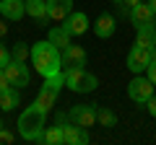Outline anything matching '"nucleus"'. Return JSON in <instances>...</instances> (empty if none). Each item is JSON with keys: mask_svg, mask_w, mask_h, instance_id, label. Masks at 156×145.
<instances>
[{"mask_svg": "<svg viewBox=\"0 0 156 145\" xmlns=\"http://www.w3.org/2000/svg\"><path fill=\"white\" fill-rule=\"evenodd\" d=\"M146 78H148L151 83L156 86V60H151V62H148V67H146Z\"/></svg>", "mask_w": 156, "mask_h": 145, "instance_id": "a878e982", "label": "nucleus"}, {"mask_svg": "<svg viewBox=\"0 0 156 145\" xmlns=\"http://www.w3.org/2000/svg\"><path fill=\"white\" fill-rule=\"evenodd\" d=\"M5 88H11V80L5 78V72H3V67H0V93H3Z\"/></svg>", "mask_w": 156, "mask_h": 145, "instance_id": "c85d7f7f", "label": "nucleus"}, {"mask_svg": "<svg viewBox=\"0 0 156 145\" xmlns=\"http://www.w3.org/2000/svg\"><path fill=\"white\" fill-rule=\"evenodd\" d=\"M135 44L138 47H146V49H154L156 47V26L154 23H143V26L135 29Z\"/></svg>", "mask_w": 156, "mask_h": 145, "instance_id": "4468645a", "label": "nucleus"}, {"mask_svg": "<svg viewBox=\"0 0 156 145\" xmlns=\"http://www.w3.org/2000/svg\"><path fill=\"white\" fill-rule=\"evenodd\" d=\"M62 127V143L65 145H78V143H89V132H86V127H78L76 122H68V119H62V122H57Z\"/></svg>", "mask_w": 156, "mask_h": 145, "instance_id": "6e6552de", "label": "nucleus"}, {"mask_svg": "<svg viewBox=\"0 0 156 145\" xmlns=\"http://www.w3.org/2000/svg\"><path fill=\"white\" fill-rule=\"evenodd\" d=\"M11 60H16V62H26V60H29V47L23 44V42H16V44H13Z\"/></svg>", "mask_w": 156, "mask_h": 145, "instance_id": "5701e85b", "label": "nucleus"}, {"mask_svg": "<svg viewBox=\"0 0 156 145\" xmlns=\"http://www.w3.org/2000/svg\"><path fill=\"white\" fill-rule=\"evenodd\" d=\"M65 86L73 93H91L99 86V78L83 67H65Z\"/></svg>", "mask_w": 156, "mask_h": 145, "instance_id": "7ed1b4c3", "label": "nucleus"}, {"mask_svg": "<svg viewBox=\"0 0 156 145\" xmlns=\"http://www.w3.org/2000/svg\"><path fill=\"white\" fill-rule=\"evenodd\" d=\"M29 60H31V65L37 67V72L42 75V78L55 75V72H60V67H62L60 49H57L50 39L47 42H37V44L29 49Z\"/></svg>", "mask_w": 156, "mask_h": 145, "instance_id": "f257e3e1", "label": "nucleus"}, {"mask_svg": "<svg viewBox=\"0 0 156 145\" xmlns=\"http://www.w3.org/2000/svg\"><path fill=\"white\" fill-rule=\"evenodd\" d=\"M0 13L5 21H21L26 16V3L23 0H0Z\"/></svg>", "mask_w": 156, "mask_h": 145, "instance_id": "f8f14e48", "label": "nucleus"}, {"mask_svg": "<svg viewBox=\"0 0 156 145\" xmlns=\"http://www.w3.org/2000/svg\"><path fill=\"white\" fill-rule=\"evenodd\" d=\"M130 21H133V26L138 29V26H143V23H154V11H151V5L148 3H138V5L133 8V11H130Z\"/></svg>", "mask_w": 156, "mask_h": 145, "instance_id": "2eb2a0df", "label": "nucleus"}, {"mask_svg": "<svg viewBox=\"0 0 156 145\" xmlns=\"http://www.w3.org/2000/svg\"><path fill=\"white\" fill-rule=\"evenodd\" d=\"M21 104V93H18V88H5L3 93H0V109L3 112H11V109H16V106Z\"/></svg>", "mask_w": 156, "mask_h": 145, "instance_id": "a211bd4d", "label": "nucleus"}, {"mask_svg": "<svg viewBox=\"0 0 156 145\" xmlns=\"http://www.w3.org/2000/svg\"><path fill=\"white\" fill-rule=\"evenodd\" d=\"M3 72H5V78L11 80L13 88H26L29 86V67H26V62L11 60L5 67H3Z\"/></svg>", "mask_w": 156, "mask_h": 145, "instance_id": "0eeeda50", "label": "nucleus"}, {"mask_svg": "<svg viewBox=\"0 0 156 145\" xmlns=\"http://www.w3.org/2000/svg\"><path fill=\"white\" fill-rule=\"evenodd\" d=\"M3 127H5V124H3V119H0V130H3Z\"/></svg>", "mask_w": 156, "mask_h": 145, "instance_id": "2f4dec72", "label": "nucleus"}, {"mask_svg": "<svg viewBox=\"0 0 156 145\" xmlns=\"http://www.w3.org/2000/svg\"><path fill=\"white\" fill-rule=\"evenodd\" d=\"M62 65L65 67H83L86 65V49L78 44H68L65 49H60Z\"/></svg>", "mask_w": 156, "mask_h": 145, "instance_id": "9d476101", "label": "nucleus"}, {"mask_svg": "<svg viewBox=\"0 0 156 145\" xmlns=\"http://www.w3.org/2000/svg\"><path fill=\"white\" fill-rule=\"evenodd\" d=\"M47 39L52 42V44L57 47V49H65L68 44H70V34H68V29L65 26H55V29H50V36H47Z\"/></svg>", "mask_w": 156, "mask_h": 145, "instance_id": "6ab92c4d", "label": "nucleus"}, {"mask_svg": "<svg viewBox=\"0 0 156 145\" xmlns=\"http://www.w3.org/2000/svg\"><path fill=\"white\" fill-rule=\"evenodd\" d=\"M138 3H140V0H120V3H117V8H120V13H122V16H130V11H133Z\"/></svg>", "mask_w": 156, "mask_h": 145, "instance_id": "b1692460", "label": "nucleus"}, {"mask_svg": "<svg viewBox=\"0 0 156 145\" xmlns=\"http://www.w3.org/2000/svg\"><path fill=\"white\" fill-rule=\"evenodd\" d=\"M8 62H11V49L5 44H0V67H5Z\"/></svg>", "mask_w": 156, "mask_h": 145, "instance_id": "393cba45", "label": "nucleus"}, {"mask_svg": "<svg viewBox=\"0 0 156 145\" xmlns=\"http://www.w3.org/2000/svg\"><path fill=\"white\" fill-rule=\"evenodd\" d=\"M128 96H130V101L146 106V101L154 96V83H151L148 78H143V75H135L128 83Z\"/></svg>", "mask_w": 156, "mask_h": 145, "instance_id": "20e7f679", "label": "nucleus"}, {"mask_svg": "<svg viewBox=\"0 0 156 145\" xmlns=\"http://www.w3.org/2000/svg\"><path fill=\"white\" fill-rule=\"evenodd\" d=\"M148 62H151V49H146V47H138V44H135L133 49L128 52V60H125V65H128L130 72L140 75V72H146Z\"/></svg>", "mask_w": 156, "mask_h": 145, "instance_id": "423d86ee", "label": "nucleus"}, {"mask_svg": "<svg viewBox=\"0 0 156 145\" xmlns=\"http://www.w3.org/2000/svg\"><path fill=\"white\" fill-rule=\"evenodd\" d=\"M26 3V16L34 21H47V0H23Z\"/></svg>", "mask_w": 156, "mask_h": 145, "instance_id": "f3484780", "label": "nucleus"}, {"mask_svg": "<svg viewBox=\"0 0 156 145\" xmlns=\"http://www.w3.org/2000/svg\"><path fill=\"white\" fill-rule=\"evenodd\" d=\"M11 143H13V135L3 127V130H0V145H11Z\"/></svg>", "mask_w": 156, "mask_h": 145, "instance_id": "bb28decb", "label": "nucleus"}, {"mask_svg": "<svg viewBox=\"0 0 156 145\" xmlns=\"http://www.w3.org/2000/svg\"><path fill=\"white\" fill-rule=\"evenodd\" d=\"M146 109H148V114H151V117H156V93L151 96L148 101H146Z\"/></svg>", "mask_w": 156, "mask_h": 145, "instance_id": "cd10ccee", "label": "nucleus"}, {"mask_svg": "<svg viewBox=\"0 0 156 145\" xmlns=\"http://www.w3.org/2000/svg\"><path fill=\"white\" fill-rule=\"evenodd\" d=\"M62 86H65V72H55V75H47L44 78V88L55 91V93H60Z\"/></svg>", "mask_w": 156, "mask_h": 145, "instance_id": "4be33fe9", "label": "nucleus"}, {"mask_svg": "<svg viewBox=\"0 0 156 145\" xmlns=\"http://www.w3.org/2000/svg\"><path fill=\"white\" fill-rule=\"evenodd\" d=\"M34 104H37L39 109H42V112H47V114H50L52 109L57 106V93L42 86V88H39V93H37V99H34Z\"/></svg>", "mask_w": 156, "mask_h": 145, "instance_id": "dca6fc26", "label": "nucleus"}, {"mask_svg": "<svg viewBox=\"0 0 156 145\" xmlns=\"http://www.w3.org/2000/svg\"><path fill=\"white\" fill-rule=\"evenodd\" d=\"M5 31H8V26H5V23H0V36H5Z\"/></svg>", "mask_w": 156, "mask_h": 145, "instance_id": "c756f323", "label": "nucleus"}, {"mask_svg": "<svg viewBox=\"0 0 156 145\" xmlns=\"http://www.w3.org/2000/svg\"><path fill=\"white\" fill-rule=\"evenodd\" d=\"M68 119L76 122L78 127H94L96 124V104H78V106H70L68 112Z\"/></svg>", "mask_w": 156, "mask_h": 145, "instance_id": "39448f33", "label": "nucleus"}, {"mask_svg": "<svg viewBox=\"0 0 156 145\" xmlns=\"http://www.w3.org/2000/svg\"><path fill=\"white\" fill-rule=\"evenodd\" d=\"M96 122L101 124V127H117V114L112 112V109H96Z\"/></svg>", "mask_w": 156, "mask_h": 145, "instance_id": "412c9836", "label": "nucleus"}, {"mask_svg": "<svg viewBox=\"0 0 156 145\" xmlns=\"http://www.w3.org/2000/svg\"><path fill=\"white\" fill-rule=\"evenodd\" d=\"M62 26L68 29V34H70V36H81V34H86L89 31V16H86L83 11H73L70 16L65 18V23H62Z\"/></svg>", "mask_w": 156, "mask_h": 145, "instance_id": "9b49d317", "label": "nucleus"}, {"mask_svg": "<svg viewBox=\"0 0 156 145\" xmlns=\"http://www.w3.org/2000/svg\"><path fill=\"white\" fill-rule=\"evenodd\" d=\"M44 122H47V112H42L37 104H31L18 117V135L26 143H42V135H44V127H47Z\"/></svg>", "mask_w": 156, "mask_h": 145, "instance_id": "f03ea898", "label": "nucleus"}, {"mask_svg": "<svg viewBox=\"0 0 156 145\" xmlns=\"http://www.w3.org/2000/svg\"><path fill=\"white\" fill-rule=\"evenodd\" d=\"M42 143H44V145H62V127H60V124H55V127H44Z\"/></svg>", "mask_w": 156, "mask_h": 145, "instance_id": "aec40b11", "label": "nucleus"}, {"mask_svg": "<svg viewBox=\"0 0 156 145\" xmlns=\"http://www.w3.org/2000/svg\"><path fill=\"white\" fill-rule=\"evenodd\" d=\"M73 13V0H47V21H65Z\"/></svg>", "mask_w": 156, "mask_h": 145, "instance_id": "1a4fd4ad", "label": "nucleus"}, {"mask_svg": "<svg viewBox=\"0 0 156 145\" xmlns=\"http://www.w3.org/2000/svg\"><path fill=\"white\" fill-rule=\"evenodd\" d=\"M115 16L112 13H99V18L94 21V34L99 39H109L112 34H115Z\"/></svg>", "mask_w": 156, "mask_h": 145, "instance_id": "ddd939ff", "label": "nucleus"}, {"mask_svg": "<svg viewBox=\"0 0 156 145\" xmlns=\"http://www.w3.org/2000/svg\"><path fill=\"white\" fill-rule=\"evenodd\" d=\"M148 5H151V11H154V16H156V0H148Z\"/></svg>", "mask_w": 156, "mask_h": 145, "instance_id": "7c9ffc66", "label": "nucleus"}, {"mask_svg": "<svg viewBox=\"0 0 156 145\" xmlns=\"http://www.w3.org/2000/svg\"><path fill=\"white\" fill-rule=\"evenodd\" d=\"M112 3H120V0H112Z\"/></svg>", "mask_w": 156, "mask_h": 145, "instance_id": "473e14b6", "label": "nucleus"}]
</instances>
